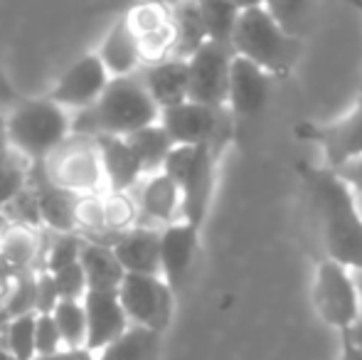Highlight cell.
I'll list each match as a JSON object with an SVG mask.
<instances>
[{
    "mask_svg": "<svg viewBox=\"0 0 362 360\" xmlns=\"http://www.w3.org/2000/svg\"><path fill=\"white\" fill-rule=\"evenodd\" d=\"M360 323H362V321H360ZM358 338H360V341H362V328H360V336H358Z\"/></svg>",
    "mask_w": 362,
    "mask_h": 360,
    "instance_id": "45",
    "label": "cell"
},
{
    "mask_svg": "<svg viewBox=\"0 0 362 360\" xmlns=\"http://www.w3.org/2000/svg\"><path fill=\"white\" fill-rule=\"evenodd\" d=\"M62 338L49 313L35 311V356H49L62 351Z\"/></svg>",
    "mask_w": 362,
    "mask_h": 360,
    "instance_id": "34",
    "label": "cell"
},
{
    "mask_svg": "<svg viewBox=\"0 0 362 360\" xmlns=\"http://www.w3.org/2000/svg\"><path fill=\"white\" fill-rule=\"evenodd\" d=\"M197 247H200V227L187 220H175L160 227V242H158V265L160 277L173 294L185 286L190 269L195 265Z\"/></svg>",
    "mask_w": 362,
    "mask_h": 360,
    "instance_id": "11",
    "label": "cell"
},
{
    "mask_svg": "<svg viewBox=\"0 0 362 360\" xmlns=\"http://www.w3.org/2000/svg\"><path fill=\"white\" fill-rule=\"evenodd\" d=\"M8 149V131H5V114L0 109V153Z\"/></svg>",
    "mask_w": 362,
    "mask_h": 360,
    "instance_id": "38",
    "label": "cell"
},
{
    "mask_svg": "<svg viewBox=\"0 0 362 360\" xmlns=\"http://www.w3.org/2000/svg\"><path fill=\"white\" fill-rule=\"evenodd\" d=\"M96 54H99L109 77H126V74H136L144 67V54H141L139 37H136L126 15H121L111 25L109 33L101 40L99 50H96Z\"/></svg>",
    "mask_w": 362,
    "mask_h": 360,
    "instance_id": "21",
    "label": "cell"
},
{
    "mask_svg": "<svg viewBox=\"0 0 362 360\" xmlns=\"http://www.w3.org/2000/svg\"><path fill=\"white\" fill-rule=\"evenodd\" d=\"M197 10H200L202 25H205L207 40L219 45L232 42L234 25L242 13L234 0H197Z\"/></svg>",
    "mask_w": 362,
    "mask_h": 360,
    "instance_id": "26",
    "label": "cell"
},
{
    "mask_svg": "<svg viewBox=\"0 0 362 360\" xmlns=\"http://www.w3.org/2000/svg\"><path fill=\"white\" fill-rule=\"evenodd\" d=\"M109 72L101 64L99 54L89 52L81 54L79 59H74L67 69L62 72V77L54 82L52 91H49V99L54 104L64 106L67 111L84 109V106L94 104L101 96V91L109 84Z\"/></svg>",
    "mask_w": 362,
    "mask_h": 360,
    "instance_id": "12",
    "label": "cell"
},
{
    "mask_svg": "<svg viewBox=\"0 0 362 360\" xmlns=\"http://www.w3.org/2000/svg\"><path fill=\"white\" fill-rule=\"evenodd\" d=\"M134 190L139 192L134 197L136 210H139V222L136 225L165 227L175 220H182L180 190H177V185L163 170L146 175Z\"/></svg>",
    "mask_w": 362,
    "mask_h": 360,
    "instance_id": "17",
    "label": "cell"
},
{
    "mask_svg": "<svg viewBox=\"0 0 362 360\" xmlns=\"http://www.w3.org/2000/svg\"><path fill=\"white\" fill-rule=\"evenodd\" d=\"M126 20L134 28L146 62L170 57L173 52V20L170 8L151 0H136L134 8L126 13Z\"/></svg>",
    "mask_w": 362,
    "mask_h": 360,
    "instance_id": "15",
    "label": "cell"
},
{
    "mask_svg": "<svg viewBox=\"0 0 362 360\" xmlns=\"http://www.w3.org/2000/svg\"><path fill=\"white\" fill-rule=\"evenodd\" d=\"M81 245H84V237L79 232H54L52 242H49L47 257H45V269L54 272L59 267L79 262Z\"/></svg>",
    "mask_w": 362,
    "mask_h": 360,
    "instance_id": "31",
    "label": "cell"
},
{
    "mask_svg": "<svg viewBox=\"0 0 362 360\" xmlns=\"http://www.w3.org/2000/svg\"><path fill=\"white\" fill-rule=\"evenodd\" d=\"M33 360H94V353L86 348H62L49 356H35Z\"/></svg>",
    "mask_w": 362,
    "mask_h": 360,
    "instance_id": "35",
    "label": "cell"
},
{
    "mask_svg": "<svg viewBox=\"0 0 362 360\" xmlns=\"http://www.w3.org/2000/svg\"><path fill=\"white\" fill-rule=\"evenodd\" d=\"M81 303L86 316V351H101L131 326L116 289H86Z\"/></svg>",
    "mask_w": 362,
    "mask_h": 360,
    "instance_id": "14",
    "label": "cell"
},
{
    "mask_svg": "<svg viewBox=\"0 0 362 360\" xmlns=\"http://www.w3.org/2000/svg\"><path fill=\"white\" fill-rule=\"evenodd\" d=\"M239 5V10H247V8H257V5H264V0H234Z\"/></svg>",
    "mask_w": 362,
    "mask_h": 360,
    "instance_id": "39",
    "label": "cell"
},
{
    "mask_svg": "<svg viewBox=\"0 0 362 360\" xmlns=\"http://www.w3.org/2000/svg\"><path fill=\"white\" fill-rule=\"evenodd\" d=\"M272 94V74L264 72L259 64L234 54L229 64L227 109L232 119H254L269 104Z\"/></svg>",
    "mask_w": 362,
    "mask_h": 360,
    "instance_id": "13",
    "label": "cell"
},
{
    "mask_svg": "<svg viewBox=\"0 0 362 360\" xmlns=\"http://www.w3.org/2000/svg\"><path fill=\"white\" fill-rule=\"evenodd\" d=\"M308 136L323 146L325 161L330 163L328 168L338 170L362 158V94L348 116H343L330 126L308 129Z\"/></svg>",
    "mask_w": 362,
    "mask_h": 360,
    "instance_id": "16",
    "label": "cell"
},
{
    "mask_svg": "<svg viewBox=\"0 0 362 360\" xmlns=\"http://www.w3.org/2000/svg\"><path fill=\"white\" fill-rule=\"evenodd\" d=\"M313 303L328 326L343 333L355 331L362 321V298L355 272L335 260L320 262L313 281Z\"/></svg>",
    "mask_w": 362,
    "mask_h": 360,
    "instance_id": "6",
    "label": "cell"
},
{
    "mask_svg": "<svg viewBox=\"0 0 362 360\" xmlns=\"http://www.w3.org/2000/svg\"><path fill=\"white\" fill-rule=\"evenodd\" d=\"M139 77L158 109H168L187 99V59L163 57L146 62L139 69Z\"/></svg>",
    "mask_w": 362,
    "mask_h": 360,
    "instance_id": "20",
    "label": "cell"
},
{
    "mask_svg": "<svg viewBox=\"0 0 362 360\" xmlns=\"http://www.w3.org/2000/svg\"><path fill=\"white\" fill-rule=\"evenodd\" d=\"M358 195V202H360V210H362V192H355Z\"/></svg>",
    "mask_w": 362,
    "mask_h": 360,
    "instance_id": "44",
    "label": "cell"
},
{
    "mask_svg": "<svg viewBox=\"0 0 362 360\" xmlns=\"http://www.w3.org/2000/svg\"><path fill=\"white\" fill-rule=\"evenodd\" d=\"M229 47L274 77L291 72L300 54V37L286 33L264 5H257L239 13Z\"/></svg>",
    "mask_w": 362,
    "mask_h": 360,
    "instance_id": "4",
    "label": "cell"
},
{
    "mask_svg": "<svg viewBox=\"0 0 362 360\" xmlns=\"http://www.w3.org/2000/svg\"><path fill=\"white\" fill-rule=\"evenodd\" d=\"M69 114H72V136L96 139V136H129L144 126L156 124L160 109L136 72L126 77H111L94 104Z\"/></svg>",
    "mask_w": 362,
    "mask_h": 360,
    "instance_id": "2",
    "label": "cell"
},
{
    "mask_svg": "<svg viewBox=\"0 0 362 360\" xmlns=\"http://www.w3.org/2000/svg\"><path fill=\"white\" fill-rule=\"evenodd\" d=\"M42 166L54 185L76 192V195H99L106 190L94 139L69 136L42 161Z\"/></svg>",
    "mask_w": 362,
    "mask_h": 360,
    "instance_id": "8",
    "label": "cell"
},
{
    "mask_svg": "<svg viewBox=\"0 0 362 360\" xmlns=\"http://www.w3.org/2000/svg\"><path fill=\"white\" fill-rule=\"evenodd\" d=\"M345 346H343V360H362V341L353 333H343Z\"/></svg>",
    "mask_w": 362,
    "mask_h": 360,
    "instance_id": "36",
    "label": "cell"
},
{
    "mask_svg": "<svg viewBox=\"0 0 362 360\" xmlns=\"http://www.w3.org/2000/svg\"><path fill=\"white\" fill-rule=\"evenodd\" d=\"M0 257L13 267H25L37 257V235L33 227L10 222L0 235Z\"/></svg>",
    "mask_w": 362,
    "mask_h": 360,
    "instance_id": "28",
    "label": "cell"
},
{
    "mask_svg": "<svg viewBox=\"0 0 362 360\" xmlns=\"http://www.w3.org/2000/svg\"><path fill=\"white\" fill-rule=\"evenodd\" d=\"M0 360H15V358L8 353V348L3 346V341H0Z\"/></svg>",
    "mask_w": 362,
    "mask_h": 360,
    "instance_id": "40",
    "label": "cell"
},
{
    "mask_svg": "<svg viewBox=\"0 0 362 360\" xmlns=\"http://www.w3.org/2000/svg\"><path fill=\"white\" fill-rule=\"evenodd\" d=\"M124 139H126V144L131 146V151L136 153V158H139V163L146 175L158 173V170L163 168L165 156L170 153V149H173V141L168 139L165 129H163L158 121L151 126H144V129L134 131V134L124 136Z\"/></svg>",
    "mask_w": 362,
    "mask_h": 360,
    "instance_id": "25",
    "label": "cell"
},
{
    "mask_svg": "<svg viewBox=\"0 0 362 360\" xmlns=\"http://www.w3.org/2000/svg\"><path fill=\"white\" fill-rule=\"evenodd\" d=\"M116 291L129 323L153 333H163L170 326L175 294L160 274H124Z\"/></svg>",
    "mask_w": 362,
    "mask_h": 360,
    "instance_id": "9",
    "label": "cell"
},
{
    "mask_svg": "<svg viewBox=\"0 0 362 360\" xmlns=\"http://www.w3.org/2000/svg\"><path fill=\"white\" fill-rule=\"evenodd\" d=\"M5 131L10 149L30 163H40L72 136V114L49 96L20 99L5 114Z\"/></svg>",
    "mask_w": 362,
    "mask_h": 360,
    "instance_id": "3",
    "label": "cell"
},
{
    "mask_svg": "<svg viewBox=\"0 0 362 360\" xmlns=\"http://www.w3.org/2000/svg\"><path fill=\"white\" fill-rule=\"evenodd\" d=\"M79 265L86 279V289H119L126 274L111 247L89 240H84V245H81Z\"/></svg>",
    "mask_w": 362,
    "mask_h": 360,
    "instance_id": "23",
    "label": "cell"
},
{
    "mask_svg": "<svg viewBox=\"0 0 362 360\" xmlns=\"http://www.w3.org/2000/svg\"><path fill=\"white\" fill-rule=\"evenodd\" d=\"M96 151H99L104 182L109 192H131L146 178L139 158L126 144L124 136H96Z\"/></svg>",
    "mask_w": 362,
    "mask_h": 360,
    "instance_id": "18",
    "label": "cell"
},
{
    "mask_svg": "<svg viewBox=\"0 0 362 360\" xmlns=\"http://www.w3.org/2000/svg\"><path fill=\"white\" fill-rule=\"evenodd\" d=\"M158 242H160V227L134 225L114 237L111 250L126 274H160Z\"/></svg>",
    "mask_w": 362,
    "mask_h": 360,
    "instance_id": "19",
    "label": "cell"
},
{
    "mask_svg": "<svg viewBox=\"0 0 362 360\" xmlns=\"http://www.w3.org/2000/svg\"><path fill=\"white\" fill-rule=\"evenodd\" d=\"M49 277H52V284H54V289H57L59 298H81L86 294V279H84V272H81L79 262L59 267V269L49 272Z\"/></svg>",
    "mask_w": 362,
    "mask_h": 360,
    "instance_id": "33",
    "label": "cell"
},
{
    "mask_svg": "<svg viewBox=\"0 0 362 360\" xmlns=\"http://www.w3.org/2000/svg\"><path fill=\"white\" fill-rule=\"evenodd\" d=\"M348 3H353V5H355V8H358V10H360V13H362V0H348Z\"/></svg>",
    "mask_w": 362,
    "mask_h": 360,
    "instance_id": "43",
    "label": "cell"
},
{
    "mask_svg": "<svg viewBox=\"0 0 362 360\" xmlns=\"http://www.w3.org/2000/svg\"><path fill=\"white\" fill-rule=\"evenodd\" d=\"M30 178V161L23 158L18 151L8 149L0 153V207L10 202Z\"/></svg>",
    "mask_w": 362,
    "mask_h": 360,
    "instance_id": "30",
    "label": "cell"
},
{
    "mask_svg": "<svg viewBox=\"0 0 362 360\" xmlns=\"http://www.w3.org/2000/svg\"><path fill=\"white\" fill-rule=\"evenodd\" d=\"M328 260L362 269V210L353 185L335 168L303 170Z\"/></svg>",
    "mask_w": 362,
    "mask_h": 360,
    "instance_id": "1",
    "label": "cell"
},
{
    "mask_svg": "<svg viewBox=\"0 0 362 360\" xmlns=\"http://www.w3.org/2000/svg\"><path fill=\"white\" fill-rule=\"evenodd\" d=\"M160 170L180 190L182 220L202 227L212 195L215 151L210 146H173Z\"/></svg>",
    "mask_w": 362,
    "mask_h": 360,
    "instance_id": "5",
    "label": "cell"
},
{
    "mask_svg": "<svg viewBox=\"0 0 362 360\" xmlns=\"http://www.w3.org/2000/svg\"><path fill=\"white\" fill-rule=\"evenodd\" d=\"M264 8L276 18L286 33L300 37V30L305 25V15H308L310 0H264Z\"/></svg>",
    "mask_w": 362,
    "mask_h": 360,
    "instance_id": "32",
    "label": "cell"
},
{
    "mask_svg": "<svg viewBox=\"0 0 362 360\" xmlns=\"http://www.w3.org/2000/svg\"><path fill=\"white\" fill-rule=\"evenodd\" d=\"M160 333L131 323L121 336L94 353V360H156Z\"/></svg>",
    "mask_w": 362,
    "mask_h": 360,
    "instance_id": "24",
    "label": "cell"
},
{
    "mask_svg": "<svg viewBox=\"0 0 362 360\" xmlns=\"http://www.w3.org/2000/svg\"><path fill=\"white\" fill-rule=\"evenodd\" d=\"M158 124L165 129L173 146H210L217 151L232 136V114L227 106L215 109L190 99L160 109Z\"/></svg>",
    "mask_w": 362,
    "mask_h": 360,
    "instance_id": "7",
    "label": "cell"
},
{
    "mask_svg": "<svg viewBox=\"0 0 362 360\" xmlns=\"http://www.w3.org/2000/svg\"><path fill=\"white\" fill-rule=\"evenodd\" d=\"M232 47L207 40L187 57V99L205 106H227Z\"/></svg>",
    "mask_w": 362,
    "mask_h": 360,
    "instance_id": "10",
    "label": "cell"
},
{
    "mask_svg": "<svg viewBox=\"0 0 362 360\" xmlns=\"http://www.w3.org/2000/svg\"><path fill=\"white\" fill-rule=\"evenodd\" d=\"M64 348H86V316L81 298H59L49 311Z\"/></svg>",
    "mask_w": 362,
    "mask_h": 360,
    "instance_id": "27",
    "label": "cell"
},
{
    "mask_svg": "<svg viewBox=\"0 0 362 360\" xmlns=\"http://www.w3.org/2000/svg\"><path fill=\"white\" fill-rule=\"evenodd\" d=\"M151 3H160V5H168V8H170V5L180 3V0H151Z\"/></svg>",
    "mask_w": 362,
    "mask_h": 360,
    "instance_id": "42",
    "label": "cell"
},
{
    "mask_svg": "<svg viewBox=\"0 0 362 360\" xmlns=\"http://www.w3.org/2000/svg\"><path fill=\"white\" fill-rule=\"evenodd\" d=\"M3 346L15 360H33L35 358V311H25L18 316H10L3 326L0 336Z\"/></svg>",
    "mask_w": 362,
    "mask_h": 360,
    "instance_id": "29",
    "label": "cell"
},
{
    "mask_svg": "<svg viewBox=\"0 0 362 360\" xmlns=\"http://www.w3.org/2000/svg\"><path fill=\"white\" fill-rule=\"evenodd\" d=\"M15 101H20L18 91H15L13 84L0 74V106H10V104H15Z\"/></svg>",
    "mask_w": 362,
    "mask_h": 360,
    "instance_id": "37",
    "label": "cell"
},
{
    "mask_svg": "<svg viewBox=\"0 0 362 360\" xmlns=\"http://www.w3.org/2000/svg\"><path fill=\"white\" fill-rule=\"evenodd\" d=\"M170 20H173V52L170 57L187 59L200 45L207 42L205 25H202L197 0H180L170 5Z\"/></svg>",
    "mask_w": 362,
    "mask_h": 360,
    "instance_id": "22",
    "label": "cell"
},
{
    "mask_svg": "<svg viewBox=\"0 0 362 360\" xmlns=\"http://www.w3.org/2000/svg\"><path fill=\"white\" fill-rule=\"evenodd\" d=\"M355 272V281H358V289H360V298H362V269H353Z\"/></svg>",
    "mask_w": 362,
    "mask_h": 360,
    "instance_id": "41",
    "label": "cell"
}]
</instances>
